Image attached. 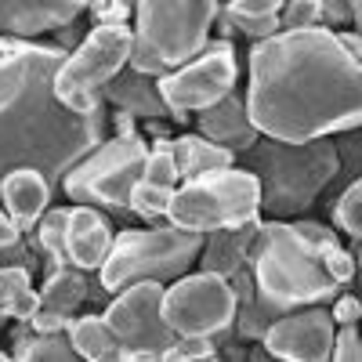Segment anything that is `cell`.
I'll list each match as a JSON object with an SVG mask.
<instances>
[{
	"label": "cell",
	"mask_w": 362,
	"mask_h": 362,
	"mask_svg": "<svg viewBox=\"0 0 362 362\" xmlns=\"http://www.w3.org/2000/svg\"><path fill=\"white\" fill-rule=\"evenodd\" d=\"M247 109L276 141H315L362 127V66L334 29H279L250 47Z\"/></svg>",
	"instance_id": "cell-1"
},
{
	"label": "cell",
	"mask_w": 362,
	"mask_h": 362,
	"mask_svg": "<svg viewBox=\"0 0 362 362\" xmlns=\"http://www.w3.org/2000/svg\"><path fill=\"white\" fill-rule=\"evenodd\" d=\"M66 62L58 44H33L0 33V177L37 167L51 185L105 138V109L73 112L54 95V73Z\"/></svg>",
	"instance_id": "cell-2"
},
{
	"label": "cell",
	"mask_w": 362,
	"mask_h": 362,
	"mask_svg": "<svg viewBox=\"0 0 362 362\" xmlns=\"http://www.w3.org/2000/svg\"><path fill=\"white\" fill-rule=\"evenodd\" d=\"M243 156V167L261 181V210L272 218L305 214L341 170V148L329 138L276 141L261 134Z\"/></svg>",
	"instance_id": "cell-3"
},
{
	"label": "cell",
	"mask_w": 362,
	"mask_h": 362,
	"mask_svg": "<svg viewBox=\"0 0 362 362\" xmlns=\"http://www.w3.org/2000/svg\"><path fill=\"white\" fill-rule=\"evenodd\" d=\"M250 272L254 286L279 315L293 308L322 305L341 286L329 279L322 261L312 247L293 232L290 221H261L257 239L250 247Z\"/></svg>",
	"instance_id": "cell-4"
},
{
	"label": "cell",
	"mask_w": 362,
	"mask_h": 362,
	"mask_svg": "<svg viewBox=\"0 0 362 362\" xmlns=\"http://www.w3.org/2000/svg\"><path fill=\"white\" fill-rule=\"evenodd\" d=\"M203 232H189L177 225L163 228H124L112 235L109 257L98 268V286L105 293H116L141 279L170 283L199 261Z\"/></svg>",
	"instance_id": "cell-5"
},
{
	"label": "cell",
	"mask_w": 362,
	"mask_h": 362,
	"mask_svg": "<svg viewBox=\"0 0 362 362\" xmlns=\"http://www.w3.org/2000/svg\"><path fill=\"white\" fill-rule=\"evenodd\" d=\"M261 214V181L247 167H221L174 185L167 221L189 232H214L228 225H243Z\"/></svg>",
	"instance_id": "cell-6"
},
{
	"label": "cell",
	"mask_w": 362,
	"mask_h": 362,
	"mask_svg": "<svg viewBox=\"0 0 362 362\" xmlns=\"http://www.w3.org/2000/svg\"><path fill=\"white\" fill-rule=\"evenodd\" d=\"M134 29L127 22H102L66 54V62L54 73V95L73 112H98L102 109V87L131 62Z\"/></svg>",
	"instance_id": "cell-7"
},
{
	"label": "cell",
	"mask_w": 362,
	"mask_h": 362,
	"mask_svg": "<svg viewBox=\"0 0 362 362\" xmlns=\"http://www.w3.org/2000/svg\"><path fill=\"white\" fill-rule=\"evenodd\" d=\"M218 11L221 0H138L134 44L148 47L170 73L206 47Z\"/></svg>",
	"instance_id": "cell-8"
},
{
	"label": "cell",
	"mask_w": 362,
	"mask_h": 362,
	"mask_svg": "<svg viewBox=\"0 0 362 362\" xmlns=\"http://www.w3.org/2000/svg\"><path fill=\"white\" fill-rule=\"evenodd\" d=\"M145 160L148 145L141 134H112V141H102L66 170L62 189L73 203L131 210V192L145 177Z\"/></svg>",
	"instance_id": "cell-9"
},
{
	"label": "cell",
	"mask_w": 362,
	"mask_h": 362,
	"mask_svg": "<svg viewBox=\"0 0 362 362\" xmlns=\"http://www.w3.org/2000/svg\"><path fill=\"white\" fill-rule=\"evenodd\" d=\"M105 319L119 341L116 358L119 362H138V358H163L167 348L177 341L163 315V283L160 279H141L124 290H116Z\"/></svg>",
	"instance_id": "cell-10"
},
{
	"label": "cell",
	"mask_w": 362,
	"mask_h": 362,
	"mask_svg": "<svg viewBox=\"0 0 362 362\" xmlns=\"http://www.w3.org/2000/svg\"><path fill=\"white\" fill-rule=\"evenodd\" d=\"M163 315L177 337H218L235 322V286L218 272H185L163 286Z\"/></svg>",
	"instance_id": "cell-11"
},
{
	"label": "cell",
	"mask_w": 362,
	"mask_h": 362,
	"mask_svg": "<svg viewBox=\"0 0 362 362\" xmlns=\"http://www.w3.org/2000/svg\"><path fill=\"white\" fill-rule=\"evenodd\" d=\"M235 80H239V62L232 40L210 37L196 58L160 76V95L174 112V124H185L189 112H203L206 105L225 98L228 90H235Z\"/></svg>",
	"instance_id": "cell-12"
},
{
	"label": "cell",
	"mask_w": 362,
	"mask_h": 362,
	"mask_svg": "<svg viewBox=\"0 0 362 362\" xmlns=\"http://www.w3.org/2000/svg\"><path fill=\"white\" fill-rule=\"evenodd\" d=\"M334 337H337V322L326 308L308 305L305 312H283L276 322L264 329V351L286 358V362H326L334 351Z\"/></svg>",
	"instance_id": "cell-13"
},
{
	"label": "cell",
	"mask_w": 362,
	"mask_h": 362,
	"mask_svg": "<svg viewBox=\"0 0 362 362\" xmlns=\"http://www.w3.org/2000/svg\"><path fill=\"white\" fill-rule=\"evenodd\" d=\"M109 247H112V228L102 210L90 203L69 206V232H66L69 264H76L83 272H98L102 261L109 257Z\"/></svg>",
	"instance_id": "cell-14"
},
{
	"label": "cell",
	"mask_w": 362,
	"mask_h": 362,
	"mask_svg": "<svg viewBox=\"0 0 362 362\" xmlns=\"http://www.w3.org/2000/svg\"><path fill=\"white\" fill-rule=\"evenodd\" d=\"M51 181L37 167H15L0 177V203L15 218L22 232H33L37 221L44 218V210L51 206Z\"/></svg>",
	"instance_id": "cell-15"
},
{
	"label": "cell",
	"mask_w": 362,
	"mask_h": 362,
	"mask_svg": "<svg viewBox=\"0 0 362 362\" xmlns=\"http://www.w3.org/2000/svg\"><path fill=\"white\" fill-rule=\"evenodd\" d=\"M196 127L203 138L218 141L225 148H232V153H247V148L261 138V131L254 127L250 119V109H247V98H239L235 90H228L225 98H218L214 105H206L196 119Z\"/></svg>",
	"instance_id": "cell-16"
},
{
	"label": "cell",
	"mask_w": 362,
	"mask_h": 362,
	"mask_svg": "<svg viewBox=\"0 0 362 362\" xmlns=\"http://www.w3.org/2000/svg\"><path fill=\"white\" fill-rule=\"evenodd\" d=\"M102 98L112 102L116 109H124L131 116H145V119H174L167 98L160 95V76L153 73H138L127 66V73L119 69L105 87H102Z\"/></svg>",
	"instance_id": "cell-17"
},
{
	"label": "cell",
	"mask_w": 362,
	"mask_h": 362,
	"mask_svg": "<svg viewBox=\"0 0 362 362\" xmlns=\"http://www.w3.org/2000/svg\"><path fill=\"white\" fill-rule=\"evenodd\" d=\"M261 221L250 218L243 225H228V228H214L203 235V250H199V268L203 272H218V276L232 279L239 268L250 261V247L257 239Z\"/></svg>",
	"instance_id": "cell-18"
},
{
	"label": "cell",
	"mask_w": 362,
	"mask_h": 362,
	"mask_svg": "<svg viewBox=\"0 0 362 362\" xmlns=\"http://www.w3.org/2000/svg\"><path fill=\"white\" fill-rule=\"evenodd\" d=\"M62 25L44 0H0V33L33 40L40 33H54Z\"/></svg>",
	"instance_id": "cell-19"
},
{
	"label": "cell",
	"mask_w": 362,
	"mask_h": 362,
	"mask_svg": "<svg viewBox=\"0 0 362 362\" xmlns=\"http://www.w3.org/2000/svg\"><path fill=\"white\" fill-rule=\"evenodd\" d=\"M174 160H177V174L181 177H196L206 170H221L235 163V153L218 141H210L203 134H181L174 138Z\"/></svg>",
	"instance_id": "cell-20"
},
{
	"label": "cell",
	"mask_w": 362,
	"mask_h": 362,
	"mask_svg": "<svg viewBox=\"0 0 362 362\" xmlns=\"http://www.w3.org/2000/svg\"><path fill=\"white\" fill-rule=\"evenodd\" d=\"M11 341H15L11 355L25 358V362H73V358H80L66 329H58V334H37L29 322L18 319V329L11 334Z\"/></svg>",
	"instance_id": "cell-21"
},
{
	"label": "cell",
	"mask_w": 362,
	"mask_h": 362,
	"mask_svg": "<svg viewBox=\"0 0 362 362\" xmlns=\"http://www.w3.org/2000/svg\"><path fill=\"white\" fill-rule=\"evenodd\" d=\"M66 334H69L76 355H80V358H90V362L116 358V351H119V341H116V334H112V326H109L105 312H102V315H80V319H69Z\"/></svg>",
	"instance_id": "cell-22"
},
{
	"label": "cell",
	"mask_w": 362,
	"mask_h": 362,
	"mask_svg": "<svg viewBox=\"0 0 362 362\" xmlns=\"http://www.w3.org/2000/svg\"><path fill=\"white\" fill-rule=\"evenodd\" d=\"M87 293H90V283H87V276H83V268H76V264H73V268H69V264L51 268L47 283L40 286V308L73 315L83 300H87Z\"/></svg>",
	"instance_id": "cell-23"
},
{
	"label": "cell",
	"mask_w": 362,
	"mask_h": 362,
	"mask_svg": "<svg viewBox=\"0 0 362 362\" xmlns=\"http://www.w3.org/2000/svg\"><path fill=\"white\" fill-rule=\"evenodd\" d=\"M66 232H69V206H47L37 221V247L51 257V268H62L66 257Z\"/></svg>",
	"instance_id": "cell-24"
},
{
	"label": "cell",
	"mask_w": 362,
	"mask_h": 362,
	"mask_svg": "<svg viewBox=\"0 0 362 362\" xmlns=\"http://www.w3.org/2000/svg\"><path fill=\"white\" fill-rule=\"evenodd\" d=\"M170 199H174V189H163V185H153V181H138L134 192H131V214L141 218V221H156V218H167L170 210Z\"/></svg>",
	"instance_id": "cell-25"
},
{
	"label": "cell",
	"mask_w": 362,
	"mask_h": 362,
	"mask_svg": "<svg viewBox=\"0 0 362 362\" xmlns=\"http://www.w3.org/2000/svg\"><path fill=\"white\" fill-rule=\"evenodd\" d=\"M177 160H174V138H156L153 148H148V160H145V181L163 189L177 185Z\"/></svg>",
	"instance_id": "cell-26"
},
{
	"label": "cell",
	"mask_w": 362,
	"mask_h": 362,
	"mask_svg": "<svg viewBox=\"0 0 362 362\" xmlns=\"http://www.w3.org/2000/svg\"><path fill=\"white\" fill-rule=\"evenodd\" d=\"M334 225L344 235L362 239V177H355L351 185L337 196V203H334Z\"/></svg>",
	"instance_id": "cell-27"
},
{
	"label": "cell",
	"mask_w": 362,
	"mask_h": 362,
	"mask_svg": "<svg viewBox=\"0 0 362 362\" xmlns=\"http://www.w3.org/2000/svg\"><path fill=\"white\" fill-rule=\"evenodd\" d=\"M322 18H326L322 0H286L279 11L283 29H312V25H322Z\"/></svg>",
	"instance_id": "cell-28"
},
{
	"label": "cell",
	"mask_w": 362,
	"mask_h": 362,
	"mask_svg": "<svg viewBox=\"0 0 362 362\" xmlns=\"http://www.w3.org/2000/svg\"><path fill=\"white\" fill-rule=\"evenodd\" d=\"M225 15H228L232 29L247 33L250 40H264V37H272V33H279V29H283L279 15H235V11H228V8H225Z\"/></svg>",
	"instance_id": "cell-29"
},
{
	"label": "cell",
	"mask_w": 362,
	"mask_h": 362,
	"mask_svg": "<svg viewBox=\"0 0 362 362\" xmlns=\"http://www.w3.org/2000/svg\"><path fill=\"white\" fill-rule=\"evenodd\" d=\"M293 232L305 239V243L312 247V254L322 261V254L326 250H334V247H341V239H337V232L329 228V225H319V221H293Z\"/></svg>",
	"instance_id": "cell-30"
},
{
	"label": "cell",
	"mask_w": 362,
	"mask_h": 362,
	"mask_svg": "<svg viewBox=\"0 0 362 362\" xmlns=\"http://www.w3.org/2000/svg\"><path fill=\"white\" fill-rule=\"evenodd\" d=\"M163 358H181V362H199V358H214V341L210 337H177Z\"/></svg>",
	"instance_id": "cell-31"
},
{
	"label": "cell",
	"mask_w": 362,
	"mask_h": 362,
	"mask_svg": "<svg viewBox=\"0 0 362 362\" xmlns=\"http://www.w3.org/2000/svg\"><path fill=\"white\" fill-rule=\"evenodd\" d=\"M329 358H337V362H362L358 322L355 326H337V337H334V351H329Z\"/></svg>",
	"instance_id": "cell-32"
},
{
	"label": "cell",
	"mask_w": 362,
	"mask_h": 362,
	"mask_svg": "<svg viewBox=\"0 0 362 362\" xmlns=\"http://www.w3.org/2000/svg\"><path fill=\"white\" fill-rule=\"evenodd\" d=\"M322 268L329 272V279L337 286H344V283L355 279V254H348L344 247H334V250L322 254Z\"/></svg>",
	"instance_id": "cell-33"
},
{
	"label": "cell",
	"mask_w": 362,
	"mask_h": 362,
	"mask_svg": "<svg viewBox=\"0 0 362 362\" xmlns=\"http://www.w3.org/2000/svg\"><path fill=\"white\" fill-rule=\"evenodd\" d=\"M29 279H33V272H29V268H22V264H0V308H4L18 290H25Z\"/></svg>",
	"instance_id": "cell-34"
},
{
	"label": "cell",
	"mask_w": 362,
	"mask_h": 362,
	"mask_svg": "<svg viewBox=\"0 0 362 362\" xmlns=\"http://www.w3.org/2000/svg\"><path fill=\"white\" fill-rule=\"evenodd\" d=\"M138 4V0H90V15H95V22H127V11Z\"/></svg>",
	"instance_id": "cell-35"
},
{
	"label": "cell",
	"mask_w": 362,
	"mask_h": 362,
	"mask_svg": "<svg viewBox=\"0 0 362 362\" xmlns=\"http://www.w3.org/2000/svg\"><path fill=\"white\" fill-rule=\"evenodd\" d=\"M37 308H40V293H37L33 286L18 290V293H15V297L8 300V305H4V312H8V315H11L15 322H18V319H22V322H29V319L37 315Z\"/></svg>",
	"instance_id": "cell-36"
},
{
	"label": "cell",
	"mask_w": 362,
	"mask_h": 362,
	"mask_svg": "<svg viewBox=\"0 0 362 362\" xmlns=\"http://www.w3.org/2000/svg\"><path fill=\"white\" fill-rule=\"evenodd\" d=\"M329 315H334V322H337V326H355V322H362V300H358V297H351V293H344V297H337V300H334Z\"/></svg>",
	"instance_id": "cell-37"
},
{
	"label": "cell",
	"mask_w": 362,
	"mask_h": 362,
	"mask_svg": "<svg viewBox=\"0 0 362 362\" xmlns=\"http://www.w3.org/2000/svg\"><path fill=\"white\" fill-rule=\"evenodd\" d=\"M286 0H228V11L235 15H279Z\"/></svg>",
	"instance_id": "cell-38"
},
{
	"label": "cell",
	"mask_w": 362,
	"mask_h": 362,
	"mask_svg": "<svg viewBox=\"0 0 362 362\" xmlns=\"http://www.w3.org/2000/svg\"><path fill=\"white\" fill-rule=\"evenodd\" d=\"M73 315L66 312H51V308H37V315L29 319V326L37 329V334H58V329H66Z\"/></svg>",
	"instance_id": "cell-39"
},
{
	"label": "cell",
	"mask_w": 362,
	"mask_h": 362,
	"mask_svg": "<svg viewBox=\"0 0 362 362\" xmlns=\"http://www.w3.org/2000/svg\"><path fill=\"white\" fill-rule=\"evenodd\" d=\"M22 235H25V232L15 225V218L8 214L4 206H0V250H4V247H11L15 239H22Z\"/></svg>",
	"instance_id": "cell-40"
},
{
	"label": "cell",
	"mask_w": 362,
	"mask_h": 362,
	"mask_svg": "<svg viewBox=\"0 0 362 362\" xmlns=\"http://www.w3.org/2000/svg\"><path fill=\"white\" fill-rule=\"evenodd\" d=\"M0 257H4V264H22V268H29V272H33V261H37V257L25 254V243H22V239H15L11 247L0 250Z\"/></svg>",
	"instance_id": "cell-41"
},
{
	"label": "cell",
	"mask_w": 362,
	"mask_h": 362,
	"mask_svg": "<svg viewBox=\"0 0 362 362\" xmlns=\"http://www.w3.org/2000/svg\"><path fill=\"white\" fill-rule=\"evenodd\" d=\"M112 131L124 138V134H138L134 131V116L131 112H124V109H116V116H112Z\"/></svg>",
	"instance_id": "cell-42"
},
{
	"label": "cell",
	"mask_w": 362,
	"mask_h": 362,
	"mask_svg": "<svg viewBox=\"0 0 362 362\" xmlns=\"http://www.w3.org/2000/svg\"><path fill=\"white\" fill-rule=\"evenodd\" d=\"M322 4H326V15L334 18V22H341V18L351 15V0H322Z\"/></svg>",
	"instance_id": "cell-43"
},
{
	"label": "cell",
	"mask_w": 362,
	"mask_h": 362,
	"mask_svg": "<svg viewBox=\"0 0 362 362\" xmlns=\"http://www.w3.org/2000/svg\"><path fill=\"white\" fill-rule=\"evenodd\" d=\"M337 40H341V47H344L351 58H362V37H358V33H337Z\"/></svg>",
	"instance_id": "cell-44"
},
{
	"label": "cell",
	"mask_w": 362,
	"mask_h": 362,
	"mask_svg": "<svg viewBox=\"0 0 362 362\" xmlns=\"http://www.w3.org/2000/svg\"><path fill=\"white\" fill-rule=\"evenodd\" d=\"M362 243V239H358ZM355 272H358V279H362V247H358V261H355Z\"/></svg>",
	"instance_id": "cell-45"
},
{
	"label": "cell",
	"mask_w": 362,
	"mask_h": 362,
	"mask_svg": "<svg viewBox=\"0 0 362 362\" xmlns=\"http://www.w3.org/2000/svg\"><path fill=\"white\" fill-rule=\"evenodd\" d=\"M8 319H11V315H8V312H4V308H0V326H4V322H8Z\"/></svg>",
	"instance_id": "cell-46"
},
{
	"label": "cell",
	"mask_w": 362,
	"mask_h": 362,
	"mask_svg": "<svg viewBox=\"0 0 362 362\" xmlns=\"http://www.w3.org/2000/svg\"><path fill=\"white\" fill-rule=\"evenodd\" d=\"M4 358H8V351H4V348H0V362H4Z\"/></svg>",
	"instance_id": "cell-47"
},
{
	"label": "cell",
	"mask_w": 362,
	"mask_h": 362,
	"mask_svg": "<svg viewBox=\"0 0 362 362\" xmlns=\"http://www.w3.org/2000/svg\"><path fill=\"white\" fill-rule=\"evenodd\" d=\"M358 66H362V58H358Z\"/></svg>",
	"instance_id": "cell-48"
}]
</instances>
